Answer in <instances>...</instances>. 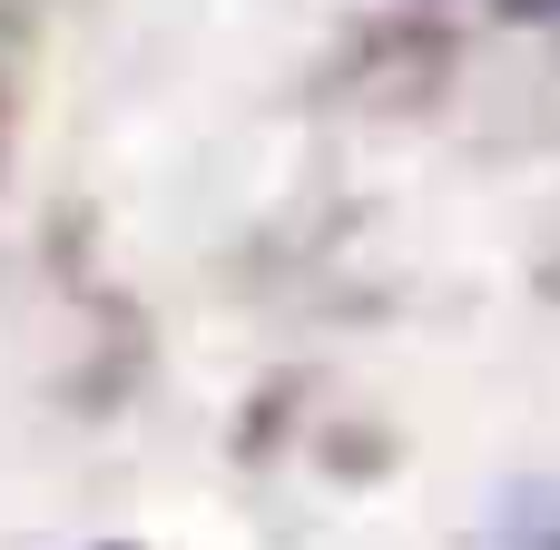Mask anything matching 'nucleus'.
Segmentation results:
<instances>
[]
</instances>
